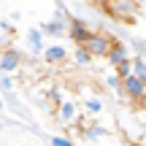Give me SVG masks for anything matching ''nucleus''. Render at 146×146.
<instances>
[{
  "label": "nucleus",
  "mask_w": 146,
  "mask_h": 146,
  "mask_svg": "<svg viewBox=\"0 0 146 146\" xmlns=\"http://www.w3.org/2000/svg\"><path fill=\"white\" fill-rule=\"evenodd\" d=\"M138 0H103V11L106 16L111 19H119V22H133L138 14Z\"/></svg>",
  "instance_id": "nucleus-1"
},
{
  "label": "nucleus",
  "mask_w": 146,
  "mask_h": 146,
  "mask_svg": "<svg viewBox=\"0 0 146 146\" xmlns=\"http://www.w3.org/2000/svg\"><path fill=\"white\" fill-rule=\"evenodd\" d=\"M122 95H127L130 100H143L146 98V81L138 78L135 73L122 76Z\"/></svg>",
  "instance_id": "nucleus-2"
},
{
  "label": "nucleus",
  "mask_w": 146,
  "mask_h": 146,
  "mask_svg": "<svg viewBox=\"0 0 146 146\" xmlns=\"http://www.w3.org/2000/svg\"><path fill=\"white\" fill-rule=\"evenodd\" d=\"M92 33H95V30H92L84 19H70V22H68V38L76 43V46H84V43L92 38Z\"/></svg>",
  "instance_id": "nucleus-3"
},
{
  "label": "nucleus",
  "mask_w": 146,
  "mask_h": 146,
  "mask_svg": "<svg viewBox=\"0 0 146 146\" xmlns=\"http://www.w3.org/2000/svg\"><path fill=\"white\" fill-rule=\"evenodd\" d=\"M114 41L116 38H111L108 33H92V38H89L84 46H87L95 57H106V54L111 52V46H114Z\"/></svg>",
  "instance_id": "nucleus-4"
},
{
  "label": "nucleus",
  "mask_w": 146,
  "mask_h": 146,
  "mask_svg": "<svg viewBox=\"0 0 146 146\" xmlns=\"http://www.w3.org/2000/svg\"><path fill=\"white\" fill-rule=\"evenodd\" d=\"M25 43H27V52L33 54V57H41L43 49H46V35H43L41 27H30L25 35Z\"/></svg>",
  "instance_id": "nucleus-5"
},
{
  "label": "nucleus",
  "mask_w": 146,
  "mask_h": 146,
  "mask_svg": "<svg viewBox=\"0 0 146 146\" xmlns=\"http://www.w3.org/2000/svg\"><path fill=\"white\" fill-rule=\"evenodd\" d=\"M68 22L52 16L49 22H43V25H41V30H43V35H46V38H62V35H68Z\"/></svg>",
  "instance_id": "nucleus-6"
},
{
  "label": "nucleus",
  "mask_w": 146,
  "mask_h": 146,
  "mask_svg": "<svg viewBox=\"0 0 146 146\" xmlns=\"http://www.w3.org/2000/svg\"><path fill=\"white\" fill-rule=\"evenodd\" d=\"M19 68H22V54L16 52V49H3V52H0V70L14 73Z\"/></svg>",
  "instance_id": "nucleus-7"
},
{
  "label": "nucleus",
  "mask_w": 146,
  "mask_h": 146,
  "mask_svg": "<svg viewBox=\"0 0 146 146\" xmlns=\"http://www.w3.org/2000/svg\"><path fill=\"white\" fill-rule=\"evenodd\" d=\"M41 57L46 60L49 65H60L62 60H68V49L54 43V46H46V49H43V54H41Z\"/></svg>",
  "instance_id": "nucleus-8"
},
{
  "label": "nucleus",
  "mask_w": 146,
  "mask_h": 146,
  "mask_svg": "<svg viewBox=\"0 0 146 146\" xmlns=\"http://www.w3.org/2000/svg\"><path fill=\"white\" fill-rule=\"evenodd\" d=\"M95 54L89 52L87 46H76V52H73V62L78 65V68H87V65H92Z\"/></svg>",
  "instance_id": "nucleus-9"
},
{
  "label": "nucleus",
  "mask_w": 146,
  "mask_h": 146,
  "mask_svg": "<svg viewBox=\"0 0 146 146\" xmlns=\"http://www.w3.org/2000/svg\"><path fill=\"white\" fill-rule=\"evenodd\" d=\"M125 57H127V49H125V43L114 41V46H111V52L106 54V60H108V62H111V65L116 68V65H119V62H122Z\"/></svg>",
  "instance_id": "nucleus-10"
},
{
  "label": "nucleus",
  "mask_w": 146,
  "mask_h": 146,
  "mask_svg": "<svg viewBox=\"0 0 146 146\" xmlns=\"http://www.w3.org/2000/svg\"><path fill=\"white\" fill-rule=\"evenodd\" d=\"M60 119L62 122H73L78 116V108H76V103H73V100H62V103H60Z\"/></svg>",
  "instance_id": "nucleus-11"
},
{
  "label": "nucleus",
  "mask_w": 146,
  "mask_h": 146,
  "mask_svg": "<svg viewBox=\"0 0 146 146\" xmlns=\"http://www.w3.org/2000/svg\"><path fill=\"white\" fill-rule=\"evenodd\" d=\"M3 98H5V106H8L11 111H16L19 116H25V119H27V111L22 108V100L14 95V89H11V92H3Z\"/></svg>",
  "instance_id": "nucleus-12"
},
{
  "label": "nucleus",
  "mask_w": 146,
  "mask_h": 146,
  "mask_svg": "<svg viewBox=\"0 0 146 146\" xmlns=\"http://www.w3.org/2000/svg\"><path fill=\"white\" fill-rule=\"evenodd\" d=\"M103 135H106V127H100V125H87L84 127V138L87 141H100Z\"/></svg>",
  "instance_id": "nucleus-13"
},
{
  "label": "nucleus",
  "mask_w": 146,
  "mask_h": 146,
  "mask_svg": "<svg viewBox=\"0 0 146 146\" xmlns=\"http://www.w3.org/2000/svg\"><path fill=\"white\" fill-rule=\"evenodd\" d=\"M84 108H87V114H92V116H98L100 111H103V100H100V98H89L87 103H84Z\"/></svg>",
  "instance_id": "nucleus-14"
},
{
  "label": "nucleus",
  "mask_w": 146,
  "mask_h": 146,
  "mask_svg": "<svg viewBox=\"0 0 146 146\" xmlns=\"http://www.w3.org/2000/svg\"><path fill=\"white\" fill-rule=\"evenodd\" d=\"M106 87H108V89H114V92H122V76H119V73H111V76H106Z\"/></svg>",
  "instance_id": "nucleus-15"
},
{
  "label": "nucleus",
  "mask_w": 146,
  "mask_h": 146,
  "mask_svg": "<svg viewBox=\"0 0 146 146\" xmlns=\"http://www.w3.org/2000/svg\"><path fill=\"white\" fill-rule=\"evenodd\" d=\"M11 89H14V76L0 70V92H11Z\"/></svg>",
  "instance_id": "nucleus-16"
},
{
  "label": "nucleus",
  "mask_w": 146,
  "mask_h": 146,
  "mask_svg": "<svg viewBox=\"0 0 146 146\" xmlns=\"http://www.w3.org/2000/svg\"><path fill=\"white\" fill-rule=\"evenodd\" d=\"M114 70L119 73V76H127V73H133V57H125V60H122V62L116 65Z\"/></svg>",
  "instance_id": "nucleus-17"
},
{
  "label": "nucleus",
  "mask_w": 146,
  "mask_h": 146,
  "mask_svg": "<svg viewBox=\"0 0 146 146\" xmlns=\"http://www.w3.org/2000/svg\"><path fill=\"white\" fill-rule=\"evenodd\" d=\"M49 146H73V141L68 135H52L49 138Z\"/></svg>",
  "instance_id": "nucleus-18"
},
{
  "label": "nucleus",
  "mask_w": 146,
  "mask_h": 146,
  "mask_svg": "<svg viewBox=\"0 0 146 146\" xmlns=\"http://www.w3.org/2000/svg\"><path fill=\"white\" fill-rule=\"evenodd\" d=\"M133 46H135V54H138V57H143V60H146V41L135 38V41H133Z\"/></svg>",
  "instance_id": "nucleus-19"
},
{
  "label": "nucleus",
  "mask_w": 146,
  "mask_h": 146,
  "mask_svg": "<svg viewBox=\"0 0 146 146\" xmlns=\"http://www.w3.org/2000/svg\"><path fill=\"white\" fill-rule=\"evenodd\" d=\"M0 30L11 35V33H14V22H8V19H5V22H0Z\"/></svg>",
  "instance_id": "nucleus-20"
},
{
  "label": "nucleus",
  "mask_w": 146,
  "mask_h": 146,
  "mask_svg": "<svg viewBox=\"0 0 146 146\" xmlns=\"http://www.w3.org/2000/svg\"><path fill=\"white\" fill-rule=\"evenodd\" d=\"M3 108H5V98H3V92H0V114H3Z\"/></svg>",
  "instance_id": "nucleus-21"
},
{
  "label": "nucleus",
  "mask_w": 146,
  "mask_h": 146,
  "mask_svg": "<svg viewBox=\"0 0 146 146\" xmlns=\"http://www.w3.org/2000/svg\"><path fill=\"white\" fill-rule=\"evenodd\" d=\"M3 130H5V122H3V119H0V133H3Z\"/></svg>",
  "instance_id": "nucleus-22"
},
{
  "label": "nucleus",
  "mask_w": 146,
  "mask_h": 146,
  "mask_svg": "<svg viewBox=\"0 0 146 146\" xmlns=\"http://www.w3.org/2000/svg\"><path fill=\"white\" fill-rule=\"evenodd\" d=\"M143 106H146V98H143Z\"/></svg>",
  "instance_id": "nucleus-23"
},
{
  "label": "nucleus",
  "mask_w": 146,
  "mask_h": 146,
  "mask_svg": "<svg viewBox=\"0 0 146 146\" xmlns=\"http://www.w3.org/2000/svg\"><path fill=\"white\" fill-rule=\"evenodd\" d=\"M0 146H3V141H0Z\"/></svg>",
  "instance_id": "nucleus-24"
}]
</instances>
